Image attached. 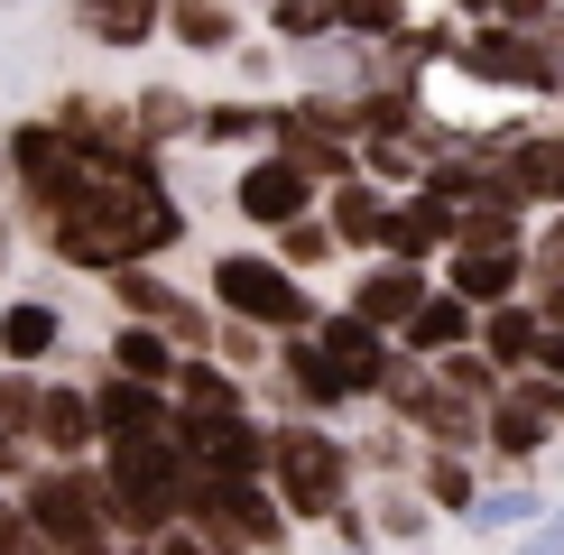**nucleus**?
<instances>
[{
    "instance_id": "obj_1",
    "label": "nucleus",
    "mask_w": 564,
    "mask_h": 555,
    "mask_svg": "<svg viewBox=\"0 0 564 555\" xmlns=\"http://www.w3.org/2000/svg\"><path fill=\"white\" fill-rule=\"evenodd\" d=\"M29 241L65 278H111V269H167L195 241L176 176H84V195L65 214H46Z\"/></svg>"
},
{
    "instance_id": "obj_2",
    "label": "nucleus",
    "mask_w": 564,
    "mask_h": 555,
    "mask_svg": "<svg viewBox=\"0 0 564 555\" xmlns=\"http://www.w3.org/2000/svg\"><path fill=\"white\" fill-rule=\"evenodd\" d=\"M269 491L296 527H324L343 500H361V463H351V435L324 426V416H269Z\"/></svg>"
},
{
    "instance_id": "obj_3",
    "label": "nucleus",
    "mask_w": 564,
    "mask_h": 555,
    "mask_svg": "<svg viewBox=\"0 0 564 555\" xmlns=\"http://www.w3.org/2000/svg\"><path fill=\"white\" fill-rule=\"evenodd\" d=\"M102 509L111 537H167V527L195 509V463L176 454V426L149 435V445H102Z\"/></svg>"
},
{
    "instance_id": "obj_4",
    "label": "nucleus",
    "mask_w": 564,
    "mask_h": 555,
    "mask_svg": "<svg viewBox=\"0 0 564 555\" xmlns=\"http://www.w3.org/2000/svg\"><path fill=\"white\" fill-rule=\"evenodd\" d=\"M204 306L231 315V324H260V334H315V315H324V296H315V278H296V269H278V250H214L204 260Z\"/></svg>"
},
{
    "instance_id": "obj_5",
    "label": "nucleus",
    "mask_w": 564,
    "mask_h": 555,
    "mask_svg": "<svg viewBox=\"0 0 564 555\" xmlns=\"http://www.w3.org/2000/svg\"><path fill=\"white\" fill-rule=\"evenodd\" d=\"M0 157H10V222H19V241L46 222V214H65V204L84 195V157H75V139H65L46 111H29V121H10L0 130Z\"/></svg>"
},
{
    "instance_id": "obj_6",
    "label": "nucleus",
    "mask_w": 564,
    "mask_h": 555,
    "mask_svg": "<svg viewBox=\"0 0 564 555\" xmlns=\"http://www.w3.org/2000/svg\"><path fill=\"white\" fill-rule=\"evenodd\" d=\"M444 75H463L473 92H509V102H564V75L546 65L536 29H500V19H473Z\"/></svg>"
},
{
    "instance_id": "obj_7",
    "label": "nucleus",
    "mask_w": 564,
    "mask_h": 555,
    "mask_svg": "<svg viewBox=\"0 0 564 555\" xmlns=\"http://www.w3.org/2000/svg\"><path fill=\"white\" fill-rule=\"evenodd\" d=\"M250 399H260V416H334L351 407V389H343V370H334V352H324L315 334H278L269 342V370L250 380Z\"/></svg>"
},
{
    "instance_id": "obj_8",
    "label": "nucleus",
    "mask_w": 564,
    "mask_h": 555,
    "mask_svg": "<svg viewBox=\"0 0 564 555\" xmlns=\"http://www.w3.org/2000/svg\"><path fill=\"white\" fill-rule=\"evenodd\" d=\"M10 500L29 509V519H37V527H46V537H56L65 555L111 537V509H102V463H37V472L19 481Z\"/></svg>"
},
{
    "instance_id": "obj_9",
    "label": "nucleus",
    "mask_w": 564,
    "mask_h": 555,
    "mask_svg": "<svg viewBox=\"0 0 564 555\" xmlns=\"http://www.w3.org/2000/svg\"><path fill=\"white\" fill-rule=\"evenodd\" d=\"M473 139L500 157V176L519 185L528 214H564V130L528 121V111H500V121H473Z\"/></svg>"
},
{
    "instance_id": "obj_10",
    "label": "nucleus",
    "mask_w": 564,
    "mask_h": 555,
    "mask_svg": "<svg viewBox=\"0 0 564 555\" xmlns=\"http://www.w3.org/2000/svg\"><path fill=\"white\" fill-rule=\"evenodd\" d=\"M315 195H324V185L305 176L288 149H250V157H231V185H223L231 222L260 231V241H269V231H288L296 214H315Z\"/></svg>"
},
{
    "instance_id": "obj_11",
    "label": "nucleus",
    "mask_w": 564,
    "mask_h": 555,
    "mask_svg": "<svg viewBox=\"0 0 564 555\" xmlns=\"http://www.w3.org/2000/svg\"><path fill=\"white\" fill-rule=\"evenodd\" d=\"M102 296H111V315L158 324L176 352H204V342H214V306H204V287H185V278H167V269H111Z\"/></svg>"
},
{
    "instance_id": "obj_12",
    "label": "nucleus",
    "mask_w": 564,
    "mask_h": 555,
    "mask_svg": "<svg viewBox=\"0 0 564 555\" xmlns=\"http://www.w3.org/2000/svg\"><path fill=\"white\" fill-rule=\"evenodd\" d=\"M176 454L195 481H269V416H176Z\"/></svg>"
},
{
    "instance_id": "obj_13",
    "label": "nucleus",
    "mask_w": 564,
    "mask_h": 555,
    "mask_svg": "<svg viewBox=\"0 0 564 555\" xmlns=\"http://www.w3.org/2000/svg\"><path fill=\"white\" fill-rule=\"evenodd\" d=\"M84 389H93V435H102V445H149V435L176 426V399H167V389H149V380H121V370L93 361ZM102 445H93V454H102Z\"/></svg>"
},
{
    "instance_id": "obj_14",
    "label": "nucleus",
    "mask_w": 564,
    "mask_h": 555,
    "mask_svg": "<svg viewBox=\"0 0 564 555\" xmlns=\"http://www.w3.org/2000/svg\"><path fill=\"white\" fill-rule=\"evenodd\" d=\"M555 435H564V426L536 407V389H528V380H509L500 399L481 407V463H500V472H536V463L555 454Z\"/></svg>"
},
{
    "instance_id": "obj_15",
    "label": "nucleus",
    "mask_w": 564,
    "mask_h": 555,
    "mask_svg": "<svg viewBox=\"0 0 564 555\" xmlns=\"http://www.w3.org/2000/svg\"><path fill=\"white\" fill-rule=\"evenodd\" d=\"M315 342L334 352L343 389H351V407H380V389H389V361H398V342L380 334V324H361L351 306H324V315H315Z\"/></svg>"
},
{
    "instance_id": "obj_16",
    "label": "nucleus",
    "mask_w": 564,
    "mask_h": 555,
    "mask_svg": "<svg viewBox=\"0 0 564 555\" xmlns=\"http://www.w3.org/2000/svg\"><path fill=\"white\" fill-rule=\"evenodd\" d=\"M435 296V269H416V260H351V278H343V306L361 315V324H380V334H398L416 306Z\"/></svg>"
},
{
    "instance_id": "obj_17",
    "label": "nucleus",
    "mask_w": 564,
    "mask_h": 555,
    "mask_svg": "<svg viewBox=\"0 0 564 555\" xmlns=\"http://www.w3.org/2000/svg\"><path fill=\"white\" fill-rule=\"evenodd\" d=\"M65 342H75L65 296H46V287L0 296V361H19V370H65Z\"/></svg>"
},
{
    "instance_id": "obj_18",
    "label": "nucleus",
    "mask_w": 564,
    "mask_h": 555,
    "mask_svg": "<svg viewBox=\"0 0 564 555\" xmlns=\"http://www.w3.org/2000/svg\"><path fill=\"white\" fill-rule=\"evenodd\" d=\"M37 463H93V389L75 380V370H46V399H37V426H29Z\"/></svg>"
},
{
    "instance_id": "obj_19",
    "label": "nucleus",
    "mask_w": 564,
    "mask_h": 555,
    "mask_svg": "<svg viewBox=\"0 0 564 555\" xmlns=\"http://www.w3.org/2000/svg\"><path fill=\"white\" fill-rule=\"evenodd\" d=\"M435 287L444 296H463L473 315H490V306H509V296H528V250H444L435 260Z\"/></svg>"
},
{
    "instance_id": "obj_20",
    "label": "nucleus",
    "mask_w": 564,
    "mask_h": 555,
    "mask_svg": "<svg viewBox=\"0 0 564 555\" xmlns=\"http://www.w3.org/2000/svg\"><path fill=\"white\" fill-rule=\"evenodd\" d=\"M65 29L84 46H102V56H139L167 29V0H65Z\"/></svg>"
},
{
    "instance_id": "obj_21",
    "label": "nucleus",
    "mask_w": 564,
    "mask_h": 555,
    "mask_svg": "<svg viewBox=\"0 0 564 555\" xmlns=\"http://www.w3.org/2000/svg\"><path fill=\"white\" fill-rule=\"evenodd\" d=\"M315 214L334 222L343 260H380V241H389V185H370V176H334V185L315 195Z\"/></svg>"
},
{
    "instance_id": "obj_22",
    "label": "nucleus",
    "mask_w": 564,
    "mask_h": 555,
    "mask_svg": "<svg viewBox=\"0 0 564 555\" xmlns=\"http://www.w3.org/2000/svg\"><path fill=\"white\" fill-rule=\"evenodd\" d=\"M269 130H278V92H204V111H195V149H214V157L269 149Z\"/></svg>"
},
{
    "instance_id": "obj_23",
    "label": "nucleus",
    "mask_w": 564,
    "mask_h": 555,
    "mask_svg": "<svg viewBox=\"0 0 564 555\" xmlns=\"http://www.w3.org/2000/svg\"><path fill=\"white\" fill-rule=\"evenodd\" d=\"M389 260H416V269H435L444 250H454V204L426 195V185H408V195H389Z\"/></svg>"
},
{
    "instance_id": "obj_24",
    "label": "nucleus",
    "mask_w": 564,
    "mask_h": 555,
    "mask_svg": "<svg viewBox=\"0 0 564 555\" xmlns=\"http://www.w3.org/2000/svg\"><path fill=\"white\" fill-rule=\"evenodd\" d=\"M473 342H481V361L500 370V380H528V370L546 361V315H536L528 296H509V306H490V315H481V334H473Z\"/></svg>"
},
{
    "instance_id": "obj_25",
    "label": "nucleus",
    "mask_w": 564,
    "mask_h": 555,
    "mask_svg": "<svg viewBox=\"0 0 564 555\" xmlns=\"http://www.w3.org/2000/svg\"><path fill=\"white\" fill-rule=\"evenodd\" d=\"M176 46V56H231V46L250 37V10L241 0H167V29H158Z\"/></svg>"
},
{
    "instance_id": "obj_26",
    "label": "nucleus",
    "mask_w": 564,
    "mask_h": 555,
    "mask_svg": "<svg viewBox=\"0 0 564 555\" xmlns=\"http://www.w3.org/2000/svg\"><path fill=\"white\" fill-rule=\"evenodd\" d=\"M167 399H176V416H250V407H260V399H250V380H241V370H223L214 352H185Z\"/></svg>"
},
{
    "instance_id": "obj_27",
    "label": "nucleus",
    "mask_w": 564,
    "mask_h": 555,
    "mask_svg": "<svg viewBox=\"0 0 564 555\" xmlns=\"http://www.w3.org/2000/svg\"><path fill=\"white\" fill-rule=\"evenodd\" d=\"M473 334H481V315L463 306V296H444V287H435V296H426L408 324H398L389 342H398V352H416V361H444V352H473Z\"/></svg>"
},
{
    "instance_id": "obj_28",
    "label": "nucleus",
    "mask_w": 564,
    "mask_h": 555,
    "mask_svg": "<svg viewBox=\"0 0 564 555\" xmlns=\"http://www.w3.org/2000/svg\"><path fill=\"white\" fill-rule=\"evenodd\" d=\"M176 342L158 334V324H130V315H111V334H102V370H121V380H149V389H176Z\"/></svg>"
},
{
    "instance_id": "obj_29",
    "label": "nucleus",
    "mask_w": 564,
    "mask_h": 555,
    "mask_svg": "<svg viewBox=\"0 0 564 555\" xmlns=\"http://www.w3.org/2000/svg\"><path fill=\"white\" fill-rule=\"evenodd\" d=\"M121 102H130L139 139H149L158 157H167V149H195V111H204V92H185V84H139V92H121Z\"/></svg>"
},
{
    "instance_id": "obj_30",
    "label": "nucleus",
    "mask_w": 564,
    "mask_h": 555,
    "mask_svg": "<svg viewBox=\"0 0 564 555\" xmlns=\"http://www.w3.org/2000/svg\"><path fill=\"white\" fill-rule=\"evenodd\" d=\"M408 481H416V500L435 509V519H473V500H481V454H416L408 463Z\"/></svg>"
},
{
    "instance_id": "obj_31",
    "label": "nucleus",
    "mask_w": 564,
    "mask_h": 555,
    "mask_svg": "<svg viewBox=\"0 0 564 555\" xmlns=\"http://www.w3.org/2000/svg\"><path fill=\"white\" fill-rule=\"evenodd\" d=\"M546 519V500H536V472H500V481H481V500H473V537H528V527Z\"/></svg>"
},
{
    "instance_id": "obj_32",
    "label": "nucleus",
    "mask_w": 564,
    "mask_h": 555,
    "mask_svg": "<svg viewBox=\"0 0 564 555\" xmlns=\"http://www.w3.org/2000/svg\"><path fill=\"white\" fill-rule=\"evenodd\" d=\"M370 527H380V546H426L435 509L416 500V481H380V491H370Z\"/></svg>"
},
{
    "instance_id": "obj_33",
    "label": "nucleus",
    "mask_w": 564,
    "mask_h": 555,
    "mask_svg": "<svg viewBox=\"0 0 564 555\" xmlns=\"http://www.w3.org/2000/svg\"><path fill=\"white\" fill-rule=\"evenodd\" d=\"M269 250H278V269H296V278L343 269V241H334V222H324V214H296L288 231H269Z\"/></svg>"
},
{
    "instance_id": "obj_34",
    "label": "nucleus",
    "mask_w": 564,
    "mask_h": 555,
    "mask_svg": "<svg viewBox=\"0 0 564 555\" xmlns=\"http://www.w3.org/2000/svg\"><path fill=\"white\" fill-rule=\"evenodd\" d=\"M351 157H361V176H370V185H389V195H408V185H426V157H416L408 139H389V130L351 139Z\"/></svg>"
},
{
    "instance_id": "obj_35",
    "label": "nucleus",
    "mask_w": 564,
    "mask_h": 555,
    "mask_svg": "<svg viewBox=\"0 0 564 555\" xmlns=\"http://www.w3.org/2000/svg\"><path fill=\"white\" fill-rule=\"evenodd\" d=\"M260 29H269V46H315V37H334V0H269L260 10Z\"/></svg>"
},
{
    "instance_id": "obj_36",
    "label": "nucleus",
    "mask_w": 564,
    "mask_h": 555,
    "mask_svg": "<svg viewBox=\"0 0 564 555\" xmlns=\"http://www.w3.org/2000/svg\"><path fill=\"white\" fill-rule=\"evenodd\" d=\"M408 19L416 0H334V37H361V46H389Z\"/></svg>"
},
{
    "instance_id": "obj_37",
    "label": "nucleus",
    "mask_w": 564,
    "mask_h": 555,
    "mask_svg": "<svg viewBox=\"0 0 564 555\" xmlns=\"http://www.w3.org/2000/svg\"><path fill=\"white\" fill-rule=\"evenodd\" d=\"M351 463H361V481H408L416 435L398 426V416H380V435H351Z\"/></svg>"
},
{
    "instance_id": "obj_38",
    "label": "nucleus",
    "mask_w": 564,
    "mask_h": 555,
    "mask_svg": "<svg viewBox=\"0 0 564 555\" xmlns=\"http://www.w3.org/2000/svg\"><path fill=\"white\" fill-rule=\"evenodd\" d=\"M204 352H214L223 370H241V380H260V370H269V334H260V324L214 315V342H204Z\"/></svg>"
},
{
    "instance_id": "obj_39",
    "label": "nucleus",
    "mask_w": 564,
    "mask_h": 555,
    "mask_svg": "<svg viewBox=\"0 0 564 555\" xmlns=\"http://www.w3.org/2000/svg\"><path fill=\"white\" fill-rule=\"evenodd\" d=\"M426 370H435L444 389H454V399H473V407H490V399H500V389H509L500 370L481 361V342H473V352H444V361H426Z\"/></svg>"
},
{
    "instance_id": "obj_40",
    "label": "nucleus",
    "mask_w": 564,
    "mask_h": 555,
    "mask_svg": "<svg viewBox=\"0 0 564 555\" xmlns=\"http://www.w3.org/2000/svg\"><path fill=\"white\" fill-rule=\"evenodd\" d=\"M37 399H46V370L0 361V426H10V435H29V426H37ZM29 454H37V445H29Z\"/></svg>"
},
{
    "instance_id": "obj_41",
    "label": "nucleus",
    "mask_w": 564,
    "mask_h": 555,
    "mask_svg": "<svg viewBox=\"0 0 564 555\" xmlns=\"http://www.w3.org/2000/svg\"><path fill=\"white\" fill-rule=\"evenodd\" d=\"M546 278H564V214L528 222V287H546Z\"/></svg>"
},
{
    "instance_id": "obj_42",
    "label": "nucleus",
    "mask_w": 564,
    "mask_h": 555,
    "mask_svg": "<svg viewBox=\"0 0 564 555\" xmlns=\"http://www.w3.org/2000/svg\"><path fill=\"white\" fill-rule=\"evenodd\" d=\"M0 555H65V546H56V537H46V527L29 519V509L10 500V509H0Z\"/></svg>"
},
{
    "instance_id": "obj_43",
    "label": "nucleus",
    "mask_w": 564,
    "mask_h": 555,
    "mask_svg": "<svg viewBox=\"0 0 564 555\" xmlns=\"http://www.w3.org/2000/svg\"><path fill=\"white\" fill-rule=\"evenodd\" d=\"M324 537H334V546H361V555H380V527H370V500H343L334 519H324Z\"/></svg>"
},
{
    "instance_id": "obj_44",
    "label": "nucleus",
    "mask_w": 564,
    "mask_h": 555,
    "mask_svg": "<svg viewBox=\"0 0 564 555\" xmlns=\"http://www.w3.org/2000/svg\"><path fill=\"white\" fill-rule=\"evenodd\" d=\"M37 472V454H29V435H10L0 426V491H19V481Z\"/></svg>"
},
{
    "instance_id": "obj_45",
    "label": "nucleus",
    "mask_w": 564,
    "mask_h": 555,
    "mask_svg": "<svg viewBox=\"0 0 564 555\" xmlns=\"http://www.w3.org/2000/svg\"><path fill=\"white\" fill-rule=\"evenodd\" d=\"M519 555H564V500H546V519L519 537Z\"/></svg>"
},
{
    "instance_id": "obj_46",
    "label": "nucleus",
    "mask_w": 564,
    "mask_h": 555,
    "mask_svg": "<svg viewBox=\"0 0 564 555\" xmlns=\"http://www.w3.org/2000/svg\"><path fill=\"white\" fill-rule=\"evenodd\" d=\"M149 546H158V555H223V546H214V537H204V527H195V519H176V527H167V537H149Z\"/></svg>"
},
{
    "instance_id": "obj_47",
    "label": "nucleus",
    "mask_w": 564,
    "mask_h": 555,
    "mask_svg": "<svg viewBox=\"0 0 564 555\" xmlns=\"http://www.w3.org/2000/svg\"><path fill=\"white\" fill-rule=\"evenodd\" d=\"M546 10H555V0H490V19H500V29H536Z\"/></svg>"
},
{
    "instance_id": "obj_48",
    "label": "nucleus",
    "mask_w": 564,
    "mask_h": 555,
    "mask_svg": "<svg viewBox=\"0 0 564 555\" xmlns=\"http://www.w3.org/2000/svg\"><path fill=\"white\" fill-rule=\"evenodd\" d=\"M528 306L546 315V334H564V278H546V287H528Z\"/></svg>"
},
{
    "instance_id": "obj_49",
    "label": "nucleus",
    "mask_w": 564,
    "mask_h": 555,
    "mask_svg": "<svg viewBox=\"0 0 564 555\" xmlns=\"http://www.w3.org/2000/svg\"><path fill=\"white\" fill-rule=\"evenodd\" d=\"M536 46H546V65H555V75H564V0H555L546 19H536Z\"/></svg>"
},
{
    "instance_id": "obj_50",
    "label": "nucleus",
    "mask_w": 564,
    "mask_h": 555,
    "mask_svg": "<svg viewBox=\"0 0 564 555\" xmlns=\"http://www.w3.org/2000/svg\"><path fill=\"white\" fill-rule=\"evenodd\" d=\"M19 269V222H10V204H0V278Z\"/></svg>"
},
{
    "instance_id": "obj_51",
    "label": "nucleus",
    "mask_w": 564,
    "mask_h": 555,
    "mask_svg": "<svg viewBox=\"0 0 564 555\" xmlns=\"http://www.w3.org/2000/svg\"><path fill=\"white\" fill-rule=\"evenodd\" d=\"M536 370H546V380H564V334H546V361H536Z\"/></svg>"
},
{
    "instance_id": "obj_52",
    "label": "nucleus",
    "mask_w": 564,
    "mask_h": 555,
    "mask_svg": "<svg viewBox=\"0 0 564 555\" xmlns=\"http://www.w3.org/2000/svg\"><path fill=\"white\" fill-rule=\"evenodd\" d=\"M444 10H454L463 29H473V19H490V0H444Z\"/></svg>"
},
{
    "instance_id": "obj_53",
    "label": "nucleus",
    "mask_w": 564,
    "mask_h": 555,
    "mask_svg": "<svg viewBox=\"0 0 564 555\" xmlns=\"http://www.w3.org/2000/svg\"><path fill=\"white\" fill-rule=\"evenodd\" d=\"M75 555H121V537H102V546H75Z\"/></svg>"
},
{
    "instance_id": "obj_54",
    "label": "nucleus",
    "mask_w": 564,
    "mask_h": 555,
    "mask_svg": "<svg viewBox=\"0 0 564 555\" xmlns=\"http://www.w3.org/2000/svg\"><path fill=\"white\" fill-rule=\"evenodd\" d=\"M121 555H158V546H149V537H121Z\"/></svg>"
},
{
    "instance_id": "obj_55",
    "label": "nucleus",
    "mask_w": 564,
    "mask_h": 555,
    "mask_svg": "<svg viewBox=\"0 0 564 555\" xmlns=\"http://www.w3.org/2000/svg\"><path fill=\"white\" fill-rule=\"evenodd\" d=\"M0 204H10V157H0Z\"/></svg>"
},
{
    "instance_id": "obj_56",
    "label": "nucleus",
    "mask_w": 564,
    "mask_h": 555,
    "mask_svg": "<svg viewBox=\"0 0 564 555\" xmlns=\"http://www.w3.org/2000/svg\"><path fill=\"white\" fill-rule=\"evenodd\" d=\"M324 555H361V546H324Z\"/></svg>"
},
{
    "instance_id": "obj_57",
    "label": "nucleus",
    "mask_w": 564,
    "mask_h": 555,
    "mask_svg": "<svg viewBox=\"0 0 564 555\" xmlns=\"http://www.w3.org/2000/svg\"><path fill=\"white\" fill-rule=\"evenodd\" d=\"M241 10H269V0H241Z\"/></svg>"
},
{
    "instance_id": "obj_58",
    "label": "nucleus",
    "mask_w": 564,
    "mask_h": 555,
    "mask_svg": "<svg viewBox=\"0 0 564 555\" xmlns=\"http://www.w3.org/2000/svg\"><path fill=\"white\" fill-rule=\"evenodd\" d=\"M0 509H10V491H0Z\"/></svg>"
},
{
    "instance_id": "obj_59",
    "label": "nucleus",
    "mask_w": 564,
    "mask_h": 555,
    "mask_svg": "<svg viewBox=\"0 0 564 555\" xmlns=\"http://www.w3.org/2000/svg\"><path fill=\"white\" fill-rule=\"evenodd\" d=\"M0 10H10V0H0Z\"/></svg>"
}]
</instances>
